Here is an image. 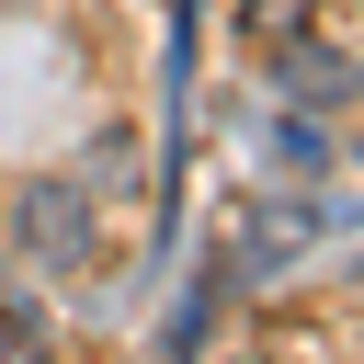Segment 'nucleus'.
Masks as SVG:
<instances>
[{"label": "nucleus", "mask_w": 364, "mask_h": 364, "mask_svg": "<svg viewBox=\"0 0 364 364\" xmlns=\"http://www.w3.org/2000/svg\"><path fill=\"white\" fill-rule=\"evenodd\" d=\"M296 239H307V216H284V205H262V216H250V273H273V262H284Z\"/></svg>", "instance_id": "7ed1b4c3"}, {"label": "nucleus", "mask_w": 364, "mask_h": 364, "mask_svg": "<svg viewBox=\"0 0 364 364\" xmlns=\"http://www.w3.org/2000/svg\"><path fill=\"white\" fill-rule=\"evenodd\" d=\"M11 250H23L34 273L80 284V273L102 262V216H91V182H68V171H34V182L11 193Z\"/></svg>", "instance_id": "f257e3e1"}, {"label": "nucleus", "mask_w": 364, "mask_h": 364, "mask_svg": "<svg viewBox=\"0 0 364 364\" xmlns=\"http://www.w3.org/2000/svg\"><path fill=\"white\" fill-rule=\"evenodd\" d=\"M353 102H364V68H353Z\"/></svg>", "instance_id": "423d86ee"}, {"label": "nucleus", "mask_w": 364, "mask_h": 364, "mask_svg": "<svg viewBox=\"0 0 364 364\" xmlns=\"http://www.w3.org/2000/svg\"><path fill=\"white\" fill-rule=\"evenodd\" d=\"M273 68H284V102H307V114L353 102V57H330V46H307V34H296V46L273 57Z\"/></svg>", "instance_id": "f03ea898"}, {"label": "nucleus", "mask_w": 364, "mask_h": 364, "mask_svg": "<svg viewBox=\"0 0 364 364\" xmlns=\"http://www.w3.org/2000/svg\"><path fill=\"white\" fill-rule=\"evenodd\" d=\"M273 159H284V171H330V136H318L307 114H284V136H273Z\"/></svg>", "instance_id": "20e7f679"}, {"label": "nucleus", "mask_w": 364, "mask_h": 364, "mask_svg": "<svg viewBox=\"0 0 364 364\" xmlns=\"http://www.w3.org/2000/svg\"><path fill=\"white\" fill-rule=\"evenodd\" d=\"M250 23H262V34H273V46H284V0H250Z\"/></svg>", "instance_id": "39448f33"}]
</instances>
